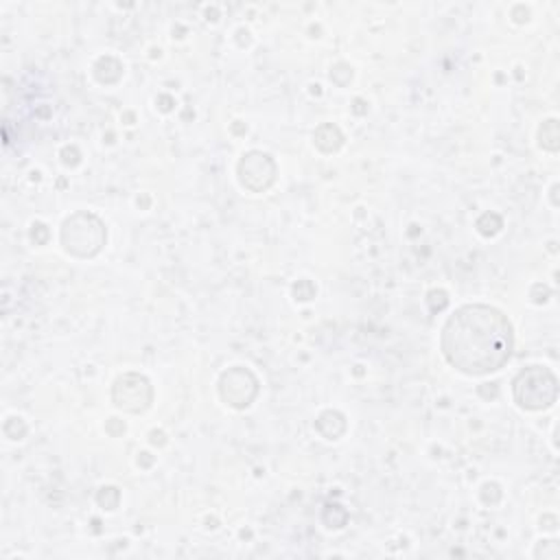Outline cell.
Returning <instances> with one entry per match:
<instances>
[{
    "label": "cell",
    "instance_id": "obj_1",
    "mask_svg": "<svg viewBox=\"0 0 560 560\" xmlns=\"http://www.w3.org/2000/svg\"><path fill=\"white\" fill-rule=\"evenodd\" d=\"M442 350L448 363L466 374L499 370L512 352L510 322L483 304L462 306L444 326Z\"/></svg>",
    "mask_w": 560,
    "mask_h": 560
},
{
    "label": "cell",
    "instance_id": "obj_2",
    "mask_svg": "<svg viewBox=\"0 0 560 560\" xmlns=\"http://www.w3.org/2000/svg\"><path fill=\"white\" fill-rule=\"evenodd\" d=\"M514 398L525 409H542L556 400V376L547 368H527L514 381Z\"/></svg>",
    "mask_w": 560,
    "mask_h": 560
}]
</instances>
